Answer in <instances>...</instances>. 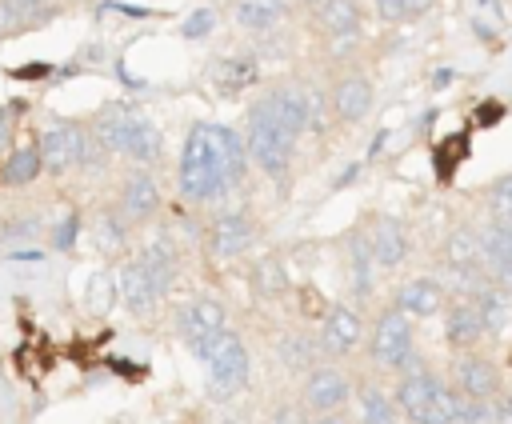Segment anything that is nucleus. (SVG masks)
<instances>
[{
	"label": "nucleus",
	"mask_w": 512,
	"mask_h": 424,
	"mask_svg": "<svg viewBox=\"0 0 512 424\" xmlns=\"http://www.w3.org/2000/svg\"><path fill=\"white\" fill-rule=\"evenodd\" d=\"M452 388L460 396H472V400H492V396H500V372L484 356L460 352L452 360Z\"/></svg>",
	"instance_id": "9d476101"
},
{
	"label": "nucleus",
	"mask_w": 512,
	"mask_h": 424,
	"mask_svg": "<svg viewBox=\"0 0 512 424\" xmlns=\"http://www.w3.org/2000/svg\"><path fill=\"white\" fill-rule=\"evenodd\" d=\"M216 80H220L224 92H236V88H244V84L256 80V68H252V60H224L220 72H216Z\"/></svg>",
	"instance_id": "7c9ffc66"
},
{
	"label": "nucleus",
	"mask_w": 512,
	"mask_h": 424,
	"mask_svg": "<svg viewBox=\"0 0 512 424\" xmlns=\"http://www.w3.org/2000/svg\"><path fill=\"white\" fill-rule=\"evenodd\" d=\"M200 360L208 368V396L212 400H228L248 384V348L236 332H220Z\"/></svg>",
	"instance_id": "7ed1b4c3"
},
{
	"label": "nucleus",
	"mask_w": 512,
	"mask_h": 424,
	"mask_svg": "<svg viewBox=\"0 0 512 424\" xmlns=\"http://www.w3.org/2000/svg\"><path fill=\"white\" fill-rule=\"evenodd\" d=\"M220 332H228V324H224V304L220 300H196L192 308H184V316H180V336H184V344L196 352V356H204L208 352V344L220 336Z\"/></svg>",
	"instance_id": "6e6552de"
},
{
	"label": "nucleus",
	"mask_w": 512,
	"mask_h": 424,
	"mask_svg": "<svg viewBox=\"0 0 512 424\" xmlns=\"http://www.w3.org/2000/svg\"><path fill=\"white\" fill-rule=\"evenodd\" d=\"M372 360L384 364V368H396L400 376L420 372L416 368V344H412V320L396 304L376 316V328H372Z\"/></svg>",
	"instance_id": "20e7f679"
},
{
	"label": "nucleus",
	"mask_w": 512,
	"mask_h": 424,
	"mask_svg": "<svg viewBox=\"0 0 512 424\" xmlns=\"http://www.w3.org/2000/svg\"><path fill=\"white\" fill-rule=\"evenodd\" d=\"M280 360H284L292 372H304L308 360H312V344H308V336H284V340H280ZM308 372H312V368H308Z\"/></svg>",
	"instance_id": "2f4dec72"
},
{
	"label": "nucleus",
	"mask_w": 512,
	"mask_h": 424,
	"mask_svg": "<svg viewBox=\"0 0 512 424\" xmlns=\"http://www.w3.org/2000/svg\"><path fill=\"white\" fill-rule=\"evenodd\" d=\"M288 16V0H236V24L248 32H268Z\"/></svg>",
	"instance_id": "4be33fe9"
},
{
	"label": "nucleus",
	"mask_w": 512,
	"mask_h": 424,
	"mask_svg": "<svg viewBox=\"0 0 512 424\" xmlns=\"http://www.w3.org/2000/svg\"><path fill=\"white\" fill-rule=\"evenodd\" d=\"M292 144L284 132H276L272 124H264L260 116H248V128H244V148H248V160L268 172V176H284L288 172V160H292Z\"/></svg>",
	"instance_id": "39448f33"
},
{
	"label": "nucleus",
	"mask_w": 512,
	"mask_h": 424,
	"mask_svg": "<svg viewBox=\"0 0 512 424\" xmlns=\"http://www.w3.org/2000/svg\"><path fill=\"white\" fill-rule=\"evenodd\" d=\"M4 4L12 8V16H16L20 32H24V28L44 24L48 16H56V0H4Z\"/></svg>",
	"instance_id": "bb28decb"
},
{
	"label": "nucleus",
	"mask_w": 512,
	"mask_h": 424,
	"mask_svg": "<svg viewBox=\"0 0 512 424\" xmlns=\"http://www.w3.org/2000/svg\"><path fill=\"white\" fill-rule=\"evenodd\" d=\"M12 124H16L12 120V108H0V148L12 140Z\"/></svg>",
	"instance_id": "58836bf2"
},
{
	"label": "nucleus",
	"mask_w": 512,
	"mask_h": 424,
	"mask_svg": "<svg viewBox=\"0 0 512 424\" xmlns=\"http://www.w3.org/2000/svg\"><path fill=\"white\" fill-rule=\"evenodd\" d=\"M352 396V380L336 364H320L304 372V404L316 412H340Z\"/></svg>",
	"instance_id": "1a4fd4ad"
},
{
	"label": "nucleus",
	"mask_w": 512,
	"mask_h": 424,
	"mask_svg": "<svg viewBox=\"0 0 512 424\" xmlns=\"http://www.w3.org/2000/svg\"><path fill=\"white\" fill-rule=\"evenodd\" d=\"M444 336H448L452 348H468V344H476V340L484 336V320H480V312H476V304H472L468 296L456 300V304L444 312Z\"/></svg>",
	"instance_id": "6ab92c4d"
},
{
	"label": "nucleus",
	"mask_w": 512,
	"mask_h": 424,
	"mask_svg": "<svg viewBox=\"0 0 512 424\" xmlns=\"http://www.w3.org/2000/svg\"><path fill=\"white\" fill-rule=\"evenodd\" d=\"M40 168H44L40 144H20L16 152H8V160H4V168H0V180H4V184H28V180L40 176Z\"/></svg>",
	"instance_id": "5701e85b"
},
{
	"label": "nucleus",
	"mask_w": 512,
	"mask_h": 424,
	"mask_svg": "<svg viewBox=\"0 0 512 424\" xmlns=\"http://www.w3.org/2000/svg\"><path fill=\"white\" fill-rule=\"evenodd\" d=\"M140 264L156 276V284H160L164 292L172 288V280H176V252H172V244H164V240L148 244V248L140 252Z\"/></svg>",
	"instance_id": "393cba45"
},
{
	"label": "nucleus",
	"mask_w": 512,
	"mask_h": 424,
	"mask_svg": "<svg viewBox=\"0 0 512 424\" xmlns=\"http://www.w3.org/2000/svg\"><path fill=\"white\" fill-rule=\"evenodd\" d=\"M500 116H504V104H496V100H488V104L476 108V124H492V120H500Z\"/></svg>",
	"instance_id": "e433bc0d"
},
{
	"label": "nucleus",
	"mask_w": 512,
	"mask_h": 424,
	"mask_svg": "<svg viewBox=\"0 0 512 424\" xmlns=\"http://www.w3.org/2000/svg\"><path fill=\"white\" fill-rule=\"evenodd\" d=\"M368 244H372V260L380 268H400L408 260V232H404V224L396 216H380L372 224Z\"/></svg>",
	"instance_id": "dca6fc26"
},
{
	"label": "nucleus",
	"mask_w": 512,
	"mask_h": 424,
	"mask_svg": "<svg viewBox=\"0 0 512 424\" xmlns=\"http://www.w3.org/2000/svg\"><path fill=\"white\" fill-rule=\"evenodd\" d=\"M96 232H100V244H104V248H108V244H112V248L124 244V224H120V220H108V216H104Z\"/></svg>",
	"instance_id": "f704fd0d"
},
{
	"label": "nucleus",
	"mask_w": 512,
	"mask_h": 424,
	"mask_svg": "<svg viewBox=\"0 0 512 424\" xmlns=\"http://www.w3.org/2000/svg\"><path fill=\"white\" fill-rule=\"evenodd\" d=\"M212 24H216V16H212L208 8H196V12L184 20V28H180V32H184L188 40H200V36H208V32H212Z\"/></svg>",
	"instance_id": "473e14b6"
},
{
	"label": "nucleus",
	"mask_w": 512,
	"mask_h": 424,
	"mask_svg": "<svg viewBox=\"0 0 512 424\" xmlns=\"http://www.w3.org/2000/svg\"><path fill=\"white\" fill-rule=\"evenodd\" d=\"M316 24L336 40V36H356L360 28V8L356 0H316Z\"/></svg>",
	"instance_id": "aec40b11"
},
{
	"label": "nucleus",
	"mask_w": 512,
	"mask_h": 424,
	"mask_svg": "<svg viewBox=\"0 0 512 424\" xmlns=\"http://www.w3.org/2000/svg\"><path fill=\"white\" fill-rule=\"evenodd\" d=\"M468 300L476 304V312L484 320V332H500L508 324V300L496 288V280H480L476 288H468Z\"/></svg>",
	"instance_id": "412c9836"
},
{
	"label": "nucleus",
	"mask_w": 512,
	"mask_h": 424,
	"mask_svg": "<svg viewBox=\"0 0 512 424\" xmlns=\"http://www.w3.org/2000/svg\"><path fill=\"white\" fill-rule=\"evenodd\" d=\"M156 208H160L156 176L144 172V168H136V172L124 180V188H120V212H124L128 224H144V220L156 216Z\"/></svg>",
	"instance_id": "f8f14e48"
},
{
	"label": "nucleus",
	"mask_w": 512,
	"mask_h": 424,
	"mask_svg": "<svg viewBox=\"0 0 512 424\" xmlns=\"http://www.w3.org/2000/svg\"><path fill=\"white\" fill-rule=\"evenodd\" d=\"M248 116H260L264 124H272L276 132H284L288 140H296V136L308 128V100H304L300 92L280 88V92L256 100V104L248 108Z\"/></svg>",
	"instance_id": "423d86ee"
},
{
	"label": "nucleus",
	"mask_w": 512,
	"mask_h": 424,
	"mask_svg": "<svg viewBox=\"0 0 512 424\" xmlns=\"http://www.w3.org/2000/svg\"><path fill=\"white\" fill-rule=\"evenodd\" d=\"M316 424H352V416H348V412L340 408V412H324V416H320Z\"/></svg>",
	"instance_id": "ea45409f"
},
{
	"label": "nucleus",
	"mask_w": 512,
	"mask_h": 424,
	"mask_svg": "<svg viewBox=\"0 0 512 424\" xmlns=\"http://www.w3.org/2000/svg\"><path fill=\"white\" fill-rule=\"evenodd\" d=\"M480 244H484V272H488V280L512 288V224L508 220H492L480 232Z\"/></svg>",
	"instance_id": "2eb2a0df"
},
{
	"label": "nucleus",
	"mask_w": 512,
	"mask_h": 424,
	"mask_svg": "<svg viewBox=\"0 0 512 424\" xmlns=\"http://www.w3.org/2000/svg\"><path fill=\"white\" fill-rule=\"evenodd\" d=\"M268 424H304V404H284V408H276Z\"/></svg>",
	"instance_id": "c9c22d12"
},
{
	"label": "nucleus",
	"mask_w": 512,
	"mask_h": 424,
	"mask_svg": "<svg viewBox=\"0 0 512 424\" xmlns=\"http://www.w3.org/2000/svg\"><path fill=\"white\" fill-rule=\"evenodd\" d=\"M252 240H256V224H252V216H244V212L220 216V220L212 224V232H208V244H212V252H216L220 260L244 256V252L252 248Z\"/></svg>",
	"instance_id": "ddd939ff"
},
{
	"label": "nucleus",
	"mask_w": 512,
	"mask_h": 424,
	"mask_svg": "<svg viewBox=\"0 0 512 424\" xmlns=\"http://www.w3.org/2000/svg\"><path fill=\"white\" fill-rule=\"evenodd\" d=\"M12 32H20V24H16V16H12V8L0 0V40L4 36H12Z\"/></svg>",
	"instance_id": "4c0bfd02"
},
{
	"label": "nucleus",
	"mask_w": 512,
	"mask_h": 424,
	"mask_svg": "<svg viewBox=\"0 0 512 424\" xmlns=\"http://www.w3.org/2000/svg\"><path fill=\"white\" fill-rule=\"evenodd\" d=\"M40 160L48 172H68L76 164H88V132L76 124H56L40 136Z\"/></svg>",
	"instance_id": "0eeeda50"
},
{
	"label": "nucleus",
	"mask_w": 512,
	"mask_h": 424,
	"mask_svg": "<svg viewBox=\"0 0 512 424\" xmlns=\"http://www.w3.org/2000/svg\"><path fill=\"white\" fill-rule=\"evenodd\" d=\"M244 168H248V148L232 128L192 124L184 152H180L176 180H180L184 200L208 204V200H220L228 188H236L244 180Z\"/></svg>",
	"instance_id": "f257e3e1"
},
{
	"label": "nucleus",
	"mask_w": 512,
	"mask_h": 424,
	"mask_svg": "<svg viewBox=\"0 0 512 424\" xmlns=\"http://www.w3.org/2000/svg\"><path fill=\"white\" fill-rule=\"evenodd\" d=\"M360 332H364L360 316H356L352 308L336 304V308L324 312V324H320V348H324L328 356H348V352L360 344Z\"/></svg>",
	"instance_id": "4468645a"
},
{
	"label": "nucleus",
	"mask_w": 512,
	"mask_h": 424,
	"mask_svg": "<svg viewBox=\"0 0 512 424\" xmlns=\"http://www.w3.org/2000/svg\"><path fill=\"white\" fill-rule=\"evenodd\" d=\"M116 288H120V300H124V308H128L132 316H148V312L160 304V296H164V288H160V284H156V276L140 264V256H136V260H128V264L120 268Z\"/></svg>",
	"instance_id": "9b49d317"
},
{
	"label": "nucleus",
	"mask_w": 512,
	"mask_h": 424,
	"mask_svg": "<svg viewBox=\"0 0 512 424\" xmlns=\"http://www.w3.org/2000/svg\"><path fill=\"white\" fill-rule=\"evenodd\" d=\"M376 12L392 24H400V20H412V0H376Z\"/></svg>",
	"instance_id": "72a5a7b5"
},
{
	"label": "nucleus",
	"mask_w": 512,
	"mask_h": 424,
	"mask_svg": "<svg viewBox=\"0 0 512 424\" xmlns=\"http://www.w3.org/2000/svg\"><path fill=\"white\" fill-rule=\"evenodd\" d=\"M464 156H468V136H464V132H456V136L440 140V144H436V172L448 180V176H452V168H456Z\"/></svg>",
	"instance_id": "cd10ccee"
},
{
	"label": "nucleus",
	"mask_w": 512,
	"mask_h": 424,
	"mask_svg": "<svg viewBox=\"0 0 512 424\" xmlns=\"http://www.w3.org/2000/svg\"><path fill=\"white\" fill-rule=\"evenodd\" d=\"M368 108H372V84H368L364 76H344V80L332 88V112H336L340 120L356 124V120L368 116Z\"/></svg>",
	"instance_id": "a211bd4d"
},
{
	"label": "nucleus",
	"mask_w": 512,
	"mask_h": 424,
	"mask_svg": "<svg viewBox=\"0 0 512 424\" xmlns=\"http://www.w3.org/2000/svg\"><path fill=\"white\" fill-rule=\"evenodd\" d=\"M92 132L104 144V152L128 156L136 164H152L160 156V128L152 120H144V116L124 112V108H108Z\"/></svg>",
	"instance_id": "f03ea898"
},
{
	"label": "nucleus",
	"mask_w": 512,
	"mask_h": 424,
	"mask_svg": "<svg viewBox=\"0 0 512 424\" xmlns=\"http://www.w3.org/2000/svg\"><path fill=\"white\" fill-rule=\"evenodd\" d=\"M356 408H360V424H396V404L376 384H364L356 392Z\"/></svg>",
	"instance_id": "b1692460"
},
{
	"label": "nucleus",
	"mask_w": 512,
	"mask_h": 424,
	"mask_svg": "<svg viewBox=\"0 0 512 424\" xmlns=\"http://www.w3.org/2000/svg\"><path fill=\"white\" fill-rule=\"evenodd\" d=\"M256 288H260V296H280L284 288H288V280H284V264L276 260V256H264L260 264H256Z\"/></svg>",
	"instance_id": "c85d7f7f"
},
{
	"label": "nucleus",
	"mask_w": 512,
	"mask_h": 424,
	"mask_svg": "<svg viewBox=\"0 0 512 424\" xmlns=\"http://www.w3.org/2000/svg\"><path fill=\"white\" fill-rule=\"evenodd\" d=\"M372 244L368 236H352V292L364 300L372 292Z\"/></svg>",
	"instance_id": "a878e982"
},
{
	"label": "nucleus",
	"mask_w": 512,
	"mask_h": 424,
	"mask_svg": "<svg viewBox=\"0 0 512 424\" xmlns=\"http://www.w3.org/2000/svg\"><path fill=\"white\" fill-rule=\"evenodd\" d=\"M396 308H400L404 316H420V320H428V316H436V312L444 308V284H440L436 276H416V280L400 284V292H396Z\"/></svg>",
	"instance_id": "f3484780"
},
{
	"label": "nucleus",
	"mask_w": 512,
	"mask_h": 424,
	"mask_svg": "<svg viewBox=\"0 0 512 424\" xmlns=\"http://www.w3.org/2000/svg\"><path fill=\"white\" fill-rule=\"evenodd\" d=\"M488 212H492V220L512 224V172H504L488 184Z\"/></svg>",
	"instance_id": "c756f323"
}]
</instances>
